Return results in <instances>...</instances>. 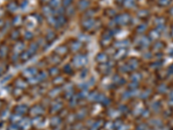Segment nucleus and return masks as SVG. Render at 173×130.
Wrapping results in <instances>:
<instances>
[{
  "instance_id": "nucleus-4",
  "label": "nucleus",
  "mask_w": 173,
  "mask_h": 130,
  "mask_svg": "<svg viewBox=\"0 0 173 130\" xmlns=\"http://www.w3.org/2000/svg\"><path fill=\"white\" fill-rule=\"evenodd\" d=\"M27 112H28V108H27L26 105L21 104V105H17V106L15 107L14 113L18 114L20 116H23L24 114H26Z\"/></svg>"
},
{
  "instance_id": "nucleus-17",
  "label": "nucleus",
  "mask_w": 173,
  "mask_h": 130,
  "mask_svg": "<svg viewBox=\"0 0 173 130\" xmlns=\"http://www.w3.org/2000/svg\"><path fill=\"white\" fill-rule=\"evenodd\" d=\"M11 114H10V112L7 110V109H5V110H4L3 112H2V114H1V118L3 117V116H5V117L3 118V120H5V119H7V118H9L10 119V116Z\"/></svg>"
},
{
  "instance_id": "nucleus-1",
  "label": "nucleus",
  "mask_w": 173,
  "mask_h": 130,
  "mask_svg": "<svg viewBox=\"0 0 173 130\" xmlns=\"http://www.w3.org/2000/svg\"><path fill=\"white\" fill-rule=\"evenodd\" d=\"M72 63H74V65L75 67H83L86 65V63H87V57L85 55L82 54H78L76 56H75V57L73 58Z\"/></svg>"
},
{
  "instance_id": "nucleus-3",
  "label": "nucleus",
  "mask_w": 173,
  "mask_h": 130,
  "mask_svg": "<svg viewBox=\"0 0 173 130\" xmlns=\"http://www.w3.org/2000/svg\"><path fill=\"white\" fill-rule=\"evenodd\" d=\"M37 69L36 68H28V69H26L25 70H24L23 71V77H25V78H27L28 80H29V78H31V77H35L36 75H37Z\"/></svg>"
},
{
  "instance_id": "nucleus-21",
  "label": "nucleus",
  "mask_w": 173,
  "mask_h": 130,
  "mask_svg": "<svg viewBox=\"0 0 173 130\" xmlns=\"http://www.w3.org/2000/svg\"><path fill=\"white\" fill-rule=\"evenodd\" d=\"M2 105H3V101H1V100H0V108H2Z\"/></svg>"
},
{
  "instance_id": "nucleus-16",
  "label": "nucleus",
  "mask_w": 173,
  "mask_h": 130,
  "mask_svg": "<svg viewBox=\"0 0 173 130\" xmlns=\"http://www.w3.org/2000/svg\"><path fill=\"white\" fill-rule=\"evenodd\" d=\"M17 4L15 2H10V4L7 6V8L9 9V10H10V9H11V11H15L17 10Z\"/></svg>"
},
{
  "instance_id": "nucleus-15",
  "label": "nucleus",
  "mask_w": 173,
  "mask_h": 130,
  "mask_svg": "<svg viewBox=\"0 0 173 130\" xmlns=\"http://www.w3.org/2000/svg\"><path fill=\"white\" fill-rule=\"evenodd\" d=\"M62 1L63 0H50V5H51V7H54V8H56L58 7L60 4L62 3Z\"/></svg>"
},
{
  "instance_id": "nucleus-18",
  "label": "nucleus",
  "mask_w": 173,
  "mask_h": 130,
  "mask_svg": "<svg viewBox=\"0 0 173 130\" xmlns=\"http://www.w3.org/2000/svg\"><path fill=\"white\" fill-rule=\"evenodd\" d=\"M135 0H125V1H124V4H125V7H127V8H130V7L133 6Z\"/></svg>"
},
{
  "instance_id": "nucleus-19",
  "label": "nucleus",
  "mask_w": 173,
  "mask_h": 130,
  "mask_svg": "<svg viewBox=\"0 0 173 130\" xmlns=\"http://www.w3.org/2000/svg\"><path fill=\"white\" fill-rule=\"evenodd\" d=\"M20 127L17 124H16V123H11L9 127H8V128L7 130H20Z\"/></svg>"
},
{
  "instance_id": "nucleus-9",
  "label": "nucleus",
  "mask_w": 173,
  "mask_h": 130,
  "mask_svg": "<svg viewBox=\"0 0 173 130\" xmlns=\"http://www.w3.org/2000/svg\"><path fill=\"white\" fill-rule=\"evenodd\" d=\"M125 55H126V50H125V49H119V50L118 51H116L114 55H113V57H115V59H122V58L125 57Z\"/></svg>"
},
{
  "instance_id": "nucleus-5",
  "label": "nucleus",
  "mask_w": 173,
  "mask_h": 130,
  "mask_svg": "<svg viewBox=\"0 0 173 130\" xmlns=\"http://www.w3.org/2000/svg\"><path fill=\"white\" fill-rule=\"evenodd\" d=\"M55 53L57 55L58 57H62L67 53V48L66 45H60L59 47L56 49Z\"/></svg>"
},
{
  "instance_id": "nucleus-13",
  "label": "nucleus",
  "mask_w": 173,
  "mask_h": 130,
  "mask_svg": "<svg viewBox=\"0 0 173 130\" xmlns=\"http://www.w3.org/2000/svg\"><path fill=\"white\" fill-rule=\"evenodd\" d=\"M23 49H24V44H23V43H16L14 49L15 52H21V51H23Z\"/></svg>"
},
{
  "instance_id": "nucleus-2",
  "label": "nucleus",
  "mask_w": 173,
  "mask_h": 130,
  "mask_svg": "<svg viewBox=\"0 0 173 130\" xmlns=\"http://www.w3.org/2000/svg\"><path fill=\"white\" fill-rule=\"evenodd\" d=\"M130 20H131V17H130V15L126 14V13H123V14H121L116 18L117 23L119 24H121V25H126V24H129Z\"/></svg>"
},
{
  "instance_id": "nucleus-10",
  "label": "nucleus",
  "mask_w": 173,
  "mask_h": 130,
  "mask_svg": "<svg viewBox=\"0 0 173 130\" xmlns=\"http://www.w3.org/2000/svg\"><path fill=\"white\" fill-rule=\"evenodd\" d=\"M21 116L20 115L18 114H11L10 116V120L11 121V123H16V124H17V122H19L20 120H21Z\"/></svg>"
},
{
  "instance_id": "nucleus-7",
  "label": "nucleus",
  "mask_w": 173,
  "mask_h": 130,
  "mask_svg": "<svg viewBox=\"0 0 173 130\" xmlns=\"http://www.w3.org/2000/svg\"><path fill=\"white\" fill-rule=\"evenodd\" d=\"M31 125V120H29V119H21L19 121V127L20 128H24V129H28L29 128V127Z\"/></svg>"
},
{
  "instance_id": "nucleus-20",
  "label": "nucleus",
  "mask_w": 173,
  "mask_h": 130,
  "mask_svg": "<svg viewBox=\"0 0 173 130\" xmlns=\"http://www.w3.org/2000/svg\"><path fill=\"white\" fill-rule=\"evenodd\" d=\"M3 71H4V69H3V67L2 66H0V75L3 73Z\"/></svg>"
},
{
  "instance_id": "nucleus-11",
  "label": "nucleus",
  "mask_w": 173,
  "mask_h": 130,
  "mask_svg": "<svg viewBox=\"0 0 173 130\" xmlns=\"http://www.w3.org/2000/svg\"><path fill=\"white\" fill-rule=\"evenodd\" d=\"M88 5H89V2L87 1V0H81L78 4L79 9H81V10H86L87 8L88 7Z\"/></svg>"
},
{
  "instance_id": "nucleus-12",
  "label": "nucleus",
  "mask_w": 173,
  "mask_h": 130,
  "mask_svg": "<svg viewBox=\"0 0 173 130\" xmlns=\"http://www.w3.org/2000/svg\"><path fill=\"white\" fill-rule=\"evenodd\" d=\"M81 46H82V43L80 41H75L74 43H72V50L77 51V50L80 49Z\"/></svg>"
},
{
  "instance_id": "nucleus-14",
  "label": "nucleus",
  "mask_w": 173,
  "mask_h": 130,
  "mask_svg": "<svg viewBox=\"0 0 173 130\" xmlns=\"http://www.w3.org/2000/svg\"><path fill=\"white\" fill-rule=\"evenodd\" d=\"M55 38H56V34L54 33V32H52V31L48 32V33L47 34V36H46V40L48 41V42L53 41Z\"/></svg>"
},
{
  "instance_id": "nucleus-8",
  "label": "nucleus",
  "mask_w": 173,
  "mask_h": 130,
  "mask_svg": "<svg viewBox=\"0 0 173 130\" xmlns=\"http://www.w3.org/2000/svg\"><path fill=\"white\" fill-rule=\"evenodd\" d=\"M96 61L100 63H106L108 61V57L105 53H99L96 57Z\"/></svg>"
},
{
  "instance_id": "nucleus-6",
  "label": "nucleus",
  "mask_w": 173,
  "mask_h": 130,
  "mask_svg": "<svg viewBox=\"0 0 173 130\" xmlns=\"http://www.w3.org/2000/svg\"><path fill=\"white\" fill-rule=\"evenodd\" d=\"M94 20L92 19V18H87L85 21L82 22V27L84 28L85 30H89L92 29L94 26Z\"/></svg>"
}]
</instances>
